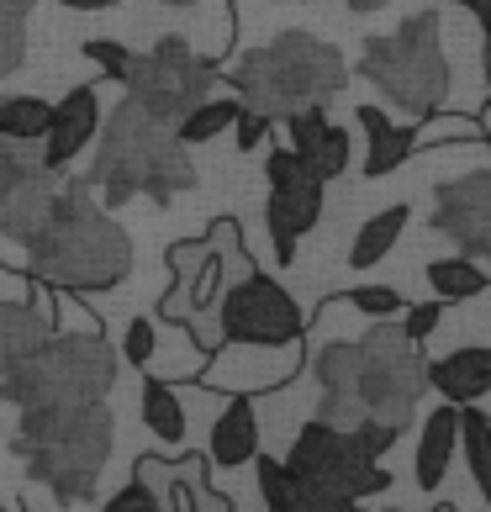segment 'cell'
Wrapping results in <instances>:
<instances>
[{
    "mask_svg": "<svg viewBox=\"0 0 491 512\" xmlns=\"http://www.w3.org/2000/svg\"><path fill=\"white\" fill-rule=\"evenodd\" d=\"M159 354V333H154V322L148 317H132L127 322V333H122V359H132V365H148V359Z\"/></svg>",
    "mask_w": 491,
    "mask_h": 512,
    "instance_id": "36",
    "label": "cell"
},
{
    "mask_svg": "<svg viewBox=\"0 0 491 512\" xmlns=\"http://www.w3.org/2000/svg\"><path fill=\"white\" fill-rule=\"evenodd\" d=\"M164 6H201V0H164Z\"/></svg>",
    "mask_w": 491,
    "mask_h": 512,
    "instance_id": "44",
    "label": "cell"
},
{
    "mask_svg": "<svg viewBox=\"0 0 491 512\" xmlns=\"http://www.w3.org/2000/svg\"><path fill=\"white\" fill-rule=\"evenodd\" d=\"M254 470H259V497H264V507L296 512V481H291L286 460H264V454H254Z\"/></svg>",
    "mask_w": 491,
    "mask_h": 512,
    "instance_id": "31",
    "label": "cell"
},
{
    "mask_svg": "<svg viewBox=\"0 0 491 512\" xmlns=\"http://www.w3.org/2000/svg\"><path fill=\"white\" fill-rule=\"evenodd\" d=\"M132 476H138V481L159 497V512H175V507H180L175 460H159V454H138V460H132Z\"/></svg>",
    "mask_w": 491,
    "mask_h": 512,
    "instance_id": "30",
    "label": "cell"
},
{
    "mask_svg": "<svg viewBox=\"0 0 491 512\" xmlns=\"http://www.w3.org/2000/svg\"><path fill=\"white\" fill-rule=\"evenodd\" d=\"M354 122L365 127V175L370 180L391 175L396 164H407L412 154H418V122L396 127L381 106H354Z\"/></svg>",
    "mask_w": 491,
    "mask_h": 512,
    "instance_id": "20",
    "label": "cell"
},
{
    "mask_svg": "<svg viewBox=\"0 0 491 512\" xmlns=\"http://www.w3.org/2000/svg\"><path fill=\"white\" fill-rule=\"evenodd\" d=\"M27 64V16L22 11H0V80Z\"/></svg>",
    "mask_w": 491,
    "mask_h": 512,
    "instance_id": "34",
    "label": "cell"
},
{
    "mask_svg": "<svg viewBox=\"0 0 491 512\" xmlns=\"http://www.w3.org/2000/svg\"><path fill=\"white\" fill-rule=\"evenodd\" d=\"M428 386L439 391L444 402H455V407L481 402V396L491 391V344L486 349H455V354L433 359V365H428Z\"/></svg>",
    "mask_w": 491,
    "mask_h": 512,
    "instance_id": "22",
    "label": "cell"
},
{
    "mask_svg": "<svg viewBox=\"0 0 491 512\" xmlns=\"http://www.w3.org/2000/svg\"><path fill=\"white\" fill-rule=\"evenodd\" d=\"M455 6L476 11V22H481V27H491V0H455Z\"/></svg>",
    "mask_w": 491,
    "mask_h": 512,
    "instance_id": "42",
    "label": "cell"
},
{
    "mask_svg": "<svg viewBox=\"0 0 491 512\" xmlns=\"http://www.w3.org/2000/svg\"><path fill=\"white\" fill-rule=\"evenodd\" d=\"M360 349V402H365V417L375 423H391L402 433L418 412L423 391H428V365L418 354V338H412L402 322L391 317H375L365 338H354Z\"/></svg>",
    "mask_w": 491,
    "mask_h": 512,
    "instance_id": "9",
    "label": "cell"
},
{
    "mask_svg": "<svg viewBox=\"0 0 491 512\" xmlns=\"http://www.w3.org/2000/svg\"><path fill=\"white\" fill-rule=\"evenodd\" d=\"M37 169H48L43 154H37V143H11V138H0V196L16 191L27 175H37Z\"/></svg>",
    "mask_w": 491,
    "mask_h": 512,
    "instance_id": "32",
    "label": "cell"
},
{
    "mask_svg": "<svg viewBox=\"0 0 491 512\" xmlns=\"http://www.w3.org/2000/svg\"><path fill=\"white\" fill-rule=\"evenodd\" d=\"M433 233H444L460 254L491 264V169L439 185L433 201Z\"/></svg>",
    "mask_w": 491,
    "mask_h": 512,
    "instance_id": "13",
    "label": "cell"
},
{
    "mask_svg": "<svg viewBox=\"0 0 491 512\" xmlns=\"http://www.w3.org/2000/svg\"><path fill=\"white\" fill-rule=\"evenodd\" d=\"M428 286H433V296H439V301H470V296H481L491 286V275H486L481 259L449 254V259H433L428 264Z\"/></svg>",
    "mask_w": 491,
    "mask_h": 512,
    "instance_id": "26",
    "label": "cell"
},
{
    "mask_svg": "<svg viewBox=\"0 0 491 512\" xmlns=\"http://www.w3.org/2000/svg\"><path fill=\"white\" fill-rule=\"evenodd\" d=\"M217 354H222L217 370L201 375V381L233 391V396L275 391L301 370V338H291V344H222Z\"/></svg>",
    "mask_w": 491,
    "mask_h": 512,
    "instance_id": "14",
    "label": "cell"
},
{
    "mask_svg": "<svg viewBox=\"0 0 491 512\" xmlns=\"http://www.w3.org/2000/svg\"><path fill=\"white\" fill-rule=\"evenodd\" d=\"M238 111H243L238 96H206V101H196V106L175 122V138H180L185 148H201V143L222 138V132L238 122Z\"/></svg>",
    "mask_w": 491,
    "mask_h": 512,
    "instance_id": "25",
    "label": "cell"
},
{
    "mask_svg": "<svg viewBox=\"0 0 491 512\" xmlns=\"http://www.w3.org/2000/svg\"><path fill=\"white\" fill-rule=\"evenodd\" d=\"M85 180L96 185L106 212L127 206L132 196H148L154 206H175V196H185L196 185V164H191V148L175 138V122L148 117L127 96L101 122Z\"/></svg>",
    "mask_w": 491,
    "mask_h": 512,
    "instance_id": "2",
    "label": "cell"
},
{
    "mask_svg": "<svg viewBox=\"0 0 491 512\" xmlns=\"http://www.w3.org/2000/svg\"><path fill=\"white\" fill-rule=\"evenodd\" d=\"M338 307H354L360 317H396L407 307L402 301V291H391V286H354V291H344V296H333Z\"/></svg>",
    "mask_w": 491,
    "mask_h": 512,
    "instance_id": "33",
    "label": "cell"
},
{
    "mask_svg": "<svg viewBox=\"0 0 491 512\" xmlns=\"http://www.w3.org/2000/svg\"><path fill=\"white\" fill-rule=\"evenodd\" d=\"M407 222H412V206L407 201H391L386 212L365 217L360 233H354V243H349V270H370V264H381L396 249V238L407 233Z\"/></svg>",
    "mask_w": 491,
    "mask_h": 512,
    "instance_id": "23",
    "label": "cell"
},
{
    "mask_svg": "<svg viewBox=\"0 0 491 512\" xmlns=\"http://www.w3.org/2000/svg\"><path fill=\"white\" fill-rule=\"evenodd\" d=\"M132 507H138V512H159V497H154V491H148L138 476H132V481L117 491V497L106 502V512H132Z\"/></svg>",
    "mask_w": 491,
    "mask_h": 512,
    "instance_id": "38",
    "label": "cell"
},
{
    "mask_svg": "<svg viewBox=\"0 0 491 512\" xmlns=\"http://www.w3.org/2000/svg\"><path fill=\"white\" fill-rule=\"evenodd\" d=\"M270 117H264V111H254V106H243L238 111V122H233V132H238V148H243V154H259V148H264V138H270Z\"/></svg>",
    "mask_w": 491,
    "mask_h": 512,
    "instance_id": "37",
    "label": "cell"
},
{
    "mask_svg": "<svg viewBox=\"0 0 491 512\" xmlns=\"http://www.w3.org/2000/svg\"><path fill=\"white\" fill-rule=\"evenodd\" d=\"M27 280H32L27 301H0V375L59 328V296H53V286L37 275H27Z\"/></svg>",
    "mask_w": 491,
    "mask_h": 512,
    "instance_id": "16",
    "label": "cell"
},
{
    "mask_svg": "<svg viewBox=\"0 0 491 512\" xmlns=\"http://www.w3.org/2000/svg\"><path fill=\"white\" fill-rule=\"evenodd\" d=\"M439 317H444V301L433 296V301H423V307H407V317H402V328H407L412 338H428L433 328H439Z\"/></svg>",
    "mask_w": 491,
    "mask_h": 512,
    "instance_id": "39",
    "label": "cell"
},
{
    "mask_svg": "<svg viewBox=\"0 0 491 512\" xmlns=\"http://www.w3.org/2000/svg\"><path fill=\"white\" fill-rule=\"evenodd\" d=\"M143 428L154 433L159 444H185V433H191V423H185V402L175 381H164V375H148L143 381Z\"/></svg>",
    "mask_w": 491,
    "mask_h": 512,
    "instance_id": "24",
    "label": "cell"
},
{
    "mask_svg": "<svg viewBox=\"0 0 491 512\" xmlns=\"http://www.w3.org/2000/svg\"><path fill=\"white\" fill-rule=\"evenodd\" d=\"M460 449H465V465H470V481H476L481 502L491 507V417L476 402L460 407Z\"/></svg>",
    "mask_w": 491,
    "mask_h": 512,
    "instance_id": "27",
    "label": "cell"
},
{
    "mask_svg": "<svg viewBox=\"0 0 491 512\" xmlns=\"http://www.w3.org/2000/svg\"><path fill=\"white\" fill-rule=\"evenodd\" d=\"M360 69L407 122L439 111L455 96V64L444 53V11H412L396 32L365 37Z\"/></svg>",
    "mask_w": 491,
    "mask_h": 512,
    "instance_id": "6",
    "label": "cell"
},
{
    "mask_svg": "<svg viewBox=\"0 0 491 512\" xmlns=\"http://www.w3.org/2000/svg\"><path fill=\"white\" fill-rule=\"evenodd\" d=\"M264 180H270V201H264V222H270V243H275V259L291 264L296 259V243L317 227L323 217V175H312L307 159L296 148H270L264 154Z\"/></svg>",
    "mask_w": 491,
    "mask_h": 512,
    "instance_id": "12",
    "label": "cell"
},
{
    "mask_svg": "<svg viewBox=\"0 0 491 512\" xmlns=\"http://www.w3.org/2000/svg\"><path fill=\"white\" fill-rule=\"evenodd\" d=\"M80 53H85L90 64H101V74H106V80H117V85L127 80V69H132V48L127 43H111V37H85Z\"/></svg>",
    "mask_w": 491,
    "mask_h": 512,
    "instance_id": "35",
    "label": "cell"
},
{
    "mask_svg": "<svg viewBox=\"0 0 491 512\" xmlns=\"http://www.w3.org/2000/svg\"><path fill=\"white\" fill-rule=\"evenodd\" d=\"M217 333H222V344H291V338L307 333V317H301L296 296L280 280L259 275L249 264L243 275H233L222 286Z\"/></svg>",
    "mask_w": 491,
    "mask_h": 512,
    "instance_id": "11",
    "label": "cell"
},
{
    "mask_svg": "<svg viewBox=\"0 0 491 512\" xmlns=\"http://www.w3.org/2000/svg\"><path fill=\"white\" fill-rule=\"evenodd\" d=\"M32 6H37V0H0V11H22V16H27Z\"/></svg>",
    "mask_w": 491,
    "mask_h": 512,
    "instance_id": "43",
    "label": "cell"
},
{
    "mask_svg": "<svg viewBox=\"0 0 491 512\" xmlns=\"http://www.w3.org/2000/svg\"><path fill=\"white\" fill-rule=\"evenodd\" d=\"M111 439H117V417L106 402H53L22 407L11 449L27 476L53 491V502L85 507L96 502V476L111 460Z\"/></svg>",
    "mask_w": 491,
    "mask_h": 512,
    "instance_id": "3",
    "label": "cell"
},
{
    "mask_svg": "<svg viewBox=\"0 0 491 512\" xmlns=\"http://www.w3.org/2000/svg\"><path fill=\"white\" fill-rule=\"evenodd\" d=\"M460 449V407L444 402L423 417V433H418V460H412V476H418L423 491H439L449 476V460Z\"/></svg>",
    "mask_w": 491,
    "mask_h": 512,
    "instance_id": "21",
    "label": "cell"
},
{
    "mask_svg": "<svg viewBox=\"0 0 491 512\" xmlns=\"http://www.w3.org/2000/svg\"><path fill=\"white\" fill-rule=\"evenodd\" d=\"M175 486H180V507H206V512L233 507L222 491H206V454H185V460H175Z\"/></svg>",
    "mask_w": 491,
    "mask_h": 512,
    "instance_id": "29",
    "label": "cell"
},
{
    "mask_svg": "<svg viewBox=\"0 0 491 512\" xmlns=\"http://www.w3.org/2000/svg\"><path fill=\"white\" fill-rule=\"evenodd\" d=\"M122 85L148 117L180 122L196 101H206L217 90V59L191 53L185 37H159L148 53H132V69H127Z\"/></svg>",
    "mask_w": 491,
    "mask_h": 512,
    "instance_id": "10",
    "label": "cell"
},
{
    "mask_svg": "<svg viewBox=\"0 0 491 512\" xmlns=\"http://www.w3.org/2000/svg\"><path fill=\"white\" fill-rule=\"evenodd\" d=\"M391 444H396V428L375 423V417L354 428H333L323 417L301 423L286 454V470L296 481V512H344L375 497V491H386L391 470L381 460Z\"/></svg>",
    "mask_w": 491,
    "mask_h": 512,
    "instance_id": "4",
    "label": "cell"
},
{
    "mask_svg": "<svg viewBox=\"0 0 491 512\" xmlns=\"http://www.w3.org/2000/svg\"><path fill=\"white\" fill-rule=\"evenodd\" d=\"M117 386V354H111L101 322L85 333H59L53 328L37 349H27L16 365L0 375V396L22 407H53V402H106Z\"/></svg>",
    "mask_w": 491,
    "mask_h": 512,
    "instance_id": "7",
    "label": "cell"
},
{
    "mask_svg": "<svg viewBox=\"0 0 491 512\" xmlns=\"http://www.w3.org/2000/svg\"><path fill=\"white\" fill-rule=\"evenodd\" d=\"M164 264L175 270V286L159 296V317L191 333L196 349L217 354V349H222V333H217V301H222V286H228L233 275L249 270V254H243L238 222L222 217V222H212V233H206V238L169 243V249H164Z\"/></svg>",
    "mask_w": 491,
    "mask_h": 512,
    "instance_id": "8",
    "label": "cell"
},
{
    "mask_svg": "<svg viewBox=\"0 0 491 512\" xmlns=\"http://www.w3.org/2000/svg\"><path fill=\"white\" fill-rule=\"evenodd\" d=\"M53 201H59V175H53V169L27 175L16 191L0 196V238H11V243H22V249H27V243L43 233Z\"/></svg>",
    "mask_w": 491,
    "mask_h": 512,
    "instance_id": "18",
    "label": "cell"
},
{
    "mask_svg": "<svg viewBox=\"0 0 491 512\" xmlns=\"http://www.w3.org/2000/svg\"><path fill=\"white\" fill-rule=\"evenodd\" d=\"M96 132H101V90L96 85H74L69 96L53 106V122H48L37 154H43V164L53 169V175H64V169L96 143Z\"/></svg>",
    "mask_w": 491,
    "mask_h": 512,
    "instance_id": "15",
    "label": "cell"
},
{
    "mask_svg": "<svg viewBox=\"0 0 491 512\" xmlns=\"http://www.w3.org/2000/svg\"><path fill=\"white\" fill-rule=\"evenodd\" d=\"M233 90L243 106L264 111L270 122H286L291 111L333 101L338 90L349 85V64L333 43L312 32H280L264 48H249L233 64Z\"/></svg>",
    "mask_w": 491,
    "mask_h": 512,
    "instance_id": "5",
    "label": "cell"
},
{
    "mask_svg": "<svg viewBox=\"0 0 491 512\" xmlns=\"http://www.w3.org/2000/svg\"><path fill=\"white\" fill-rule=\"evenodd\" d=\"M48 122H53V106L43 96H0V138L43 143Z\"/></svg>",
    "mask_w": 491,
    "mask_h": 512,
    "instance_id": "28",
    "label": "cell"
},
{
    "mask_svg": "<svg viewBox=\"0 0 491 512\" xmlns=\"http://www.w3.org/2000/svg\"><path fill=\"white\" fill-rule=\"evenodd\" d=\"M27 275L74 296L111 291L132 275V233L101 206L96 185L85 175L59 185L43 233L27 243Z\"/></svg>",
    "mask_w": 491,
    "mask_h": 512,
    "instance_id": "1",
    "label": "cell"
},
{
    "mask_svg": "<svg viewBox=\"0 0 491 512\" xmlns=\"http://www.w3.org/2000/svg\"><path fill=\"white\" fill-rule=\"evenodd\" d=\"M286 138L301 159H307L312 175H323V180H338L349 169V154H354V143H349V132L338 127L328 117V101H317V106H301L286 117Z\"/></svg>",
    "mask_w": 491,
    "mask_h": 512,
    "instance_id": "17",
    "label": "cell"
},
{
    "mask_svg": "<svg viewBox=\"0 0 491 512\" xmlns=\"http://www.w3.org/2000/svg\"><path fill=\"white\" fill-rule=\"evenodd\" d=\"M344 6H349L354 16H375V11H386L391 0H344Z\"/></svg>",
    "mask_w": 491,
    "mask_h": 512,
    "instance_id": "41",
    "label": "cell"
},
{
    "mask_svg": "<svg viewBox=\"0 0 491 512\" xmlns=\"http://www.w3.org/2000/svg\"><path fill=\"white\" fill-rule=\"evenodd\" d=\"M53 6H64V11H111L117 0H53Z\"/></svg>",
    "mask_w": 491,
    "mask_h": 512,
    "instance_id": "40",
    "label": "cell"
},
{
    "mask_svg": "<svg viewBox=\"0 0 491 512\" xmlns=\"http://www.w3.org/2000/svg\"><path fill=\"white\" fill-rule=\"evenodd\" d=\"M259 454V417L249 396H228V407L212 417V433H206V465L217 470H238L254 465Z\"/></svg>",
    "mask_w": 491,
    "mask_h": 512,
    "instance_id": "19",
    "label": "cell"
}]
</instances>
